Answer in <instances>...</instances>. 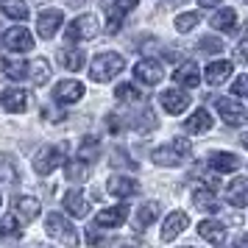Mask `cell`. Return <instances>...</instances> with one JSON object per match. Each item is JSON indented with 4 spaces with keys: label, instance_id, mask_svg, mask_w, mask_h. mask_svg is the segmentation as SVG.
<instances>
[{
    "label": "cell",
    "instance_id": "2",
    "mask_svg": "<svg viewBox=\"0 0 248 248\" xmlns=\"http://www.w3.org/2000/svg\"><path fill=\"white\" fill-rule=\"evenodd\" d=\"M187 154H190V142H187L184 137H176L170 145H162V148L154 151V162L162 165V168H176V165L184 162Z\"/></svg>",
    "mask_w": 248,
    "mask_h": 248
},
{
    "label": "cell",
    "instance_id": "40",
    "mask_svg": "<svg viewBox=\"0 0 248 248\" xmlns=\"http://www.w3.org/2000/svg\"><path fill=\"white\" fill-rule=\"evenodd\" d=\"M234 62H240V64H246V62H248V39H243V42L237 45V50H234Z\"/></svg>",
    "mask_w": 248,
    "mask_h": 248
},
{
    "label": "cell",
    "instance_id": "44",
    "mask_svg": "<svg viewBox=\"0 0 248 248\" xmlns=\"http://www.w3.org/2000/svg\"><path fill=\"white\" fill-rule=\"evenodd\" d=\"M246 3H248V0H246Z\"/></svg>",
    "mask_w": 248,
    "mask_h": 248
},
{
    "label": "cell",
    "instance_id": "6",
    "mask_svg": "<svg viewBox=\"0 0 248 248\" xmlns=\"http://www.w3.org/2000/svg\"><path fill=\"white\" fill-rule=\"evenodd\" d=\"M3 45L9 47V50H14V53H28V50L34 47V36H31L28 28L14 25V28H9V31L3 34Z\"/></svg>",
    "mask_w": 248,
    "mask_h": 248
},
{
    "label": "cell",
    "instance_id": "20",
    "mask_svg": "<svg viewBox=\"0 0 248 248\" xmlns=\"http://www.w3.org/2000/svg\"><path fill=\"white\" fill-rule=\"evenodd\" d=\"M62 203H64V209H67L73 217H87V212H90V201H87L84 192H78V190H70Z\"/></svg>",
    "mask_w": 248,
    "mask_h": 248
},
{
    "label": "cell",
    "instance_id": "31",
    "mask_svg": "<svg viewBox=\"0 0 248 248\" xmlns=\"http://www.w3.org/2000/svg\"><path fill=\"white\" fill-rule=\"evenodd\" d=\"M192 201H195V206H198V209H203V212H215V209H217L215 195H212L209 190H203V187L192 190Z\"/></svg>",
    "mask_w": 248,
    "mask_h": 248
},
{
    "label": "cell",
    "instance_id": "11",
    "mask_svg": "<svg viewBox=\"0 0 248 248\" xmlns=\"http://www.w3.org/2000/svg\"><path fill=\"white\" fill-rule=\"evenodd\" d=\"M187 223H190L187 212H170L168 217H165V223H162V240H165V243L176 240V237L187 229Z\"/></svg>",
    "mask_w": 248,
    "mask_h": 248
},
{
    "label": "cell",
    "instance_id": "17",
    "mask_svg": "<svg viewBox=\"0 0 248 248\" xmlns=\"http://www.w3.org/2000/svg\"><path fill=\"white\" fill-rule=\"evenodd\" d=\"M173 81H176V84H181V87H187V90L198 87V84H201L198 64H195V62H184V64H181V67L173 73Z\"/></svg>",
    "mask_w": 248,
    "mask_h": 248
},
{
    "label": "cell",
    "instance_id": "13",
    "mask_svg": "<svg viewBox=\"0 0 248 248\" xmlns=\"http://www.w3.org/2000/svg\"><path fill=\"white\" fill-rule=\"evenodd\" d=\"M159 101H162V106H165V112L181 114L187 106H190V95H187V92H181V90H165Z\"/></svg>",
    "mask_w": 248,
    "mask_h": 248
},
{
    "label": "cell",
    "instance_id": "8",
    "mask_svg": "<svg viewBox=\"0 0 248 248\" xmlns=\"http://www.w3.org/2000/svg\"><path fill=\"white\" fill-rule=\"evenodd\" d=\"M215 106H217V112L223 117V123H229V125H243L248 120V112L237 101H232V98H217Z\"/></svg>",
    "mask_w": 248,
    "mask_h": 248
},
{
    "label": "cell",
    "instance_id": "24",
    "mask_svg": "<svg viewBox=\"0 0 248 248\" xmlns=\"http://www.w3.org/2000/svg\"><path fill=\"white\" fill-rule=\"evenodd\" d=\"M229 76H232V62H209L206 64V84L220 87Z\"/></svg>",
    "mask_w": 248,
    "mask_h": 248
},
{
    "label": "cell",
    "instance_id": "9",
    "mask_svg": "<svg viewBox=\"0 0 248 248\" xmlns=\"http://www.w3.org/2000/svg\"><path fill=\"white\" fill-rule=\"evenodd\" d=\"M64 23V14L59 12V9H47V12L39 14V20H36V31L42 39H50V36H56V31L62 28Z\"/></svg>",
    "mask_w": 248,
    "mask_h": 248
},
{
    "label": "cell",
    "instance_id": "19",
    "mask_svg": "<svg viewBox=\"0 0 248 248\" xmlns=\"http://www.w3.org/2000/svg\"><path fill=\"white\" fill-rule=\"evenodd\" d=\"M226 195H229V203H234V206H248V179L246 176L232 179V184L226 187Z\"/></svg>",
    "mask_w": 248,
    "mask_h": 248
},
{
    "label": "cell",
    "instance_id": "15",
    "mask_svg": "<svg viewBox=\"0 0 248 248\" xmlns=\"http://www.w3.org/2000/svg\"><path fill=\"white\" fill-rule=\"evenodd\" d=\"M39 201L36 198H31V195H20L17 201H14V217L17 220H23V223H31L36 215H39Z\"/></svg>",
    "mask_w": 248,
    "mask_h": 248
},
{
    "label": "cell",
    "instance_id": "3",
    "mask_svg": "<svg viewBox=\"0 0 248 248\" xmlns=\"http://www.w3.org/2000/svg\"><path fill=\"white\" fill-rule=\"evenodd\" d=\"M45 232H47L50 237L62 240L67 248H76V246H78V234H76L73 223H67V217H62L59 212H50V215L45 217Z\"/></svg>",
    "mask_w": 248,
    "mask_h": 248
},
{
    "label": "cell",
    "instance_id": "45",
    "mask_svg": "<svg viewBox=\"0 0 248 248\" xmlns=\"http://www.w3.org/2000/svg\"><path fill=\"white\" fill-rule=\"evenodd\" d=\"M187 248H190V246H187Z\"/></svg>",
    "mask_w": 248,
    "mask_h": 248
},
{
    "label": "cell",
    "instance_id": "22",
    "mask_svg": "<svg viewBox=\"0 0 248 248\" xmlns=\"http://www.w3.org/2000/svg\"><path fill=\"white\" fill-rule=\"evenodd\" d=\"M212 128V114L206 112V109H198V112H192L187 117V123H184V131L187 134H203V131H209Z\"/></svg>",
    "mask_w": 248,
    "mask_h": 248
},
{
    "label": "cell",
    "instance_id": "43",
    "mask_svg": "<svg viewBox=\"0 0 248 248\" xmlns=\"http://www.w3.org/2000/svg\"><path fill=\"white\" fill-rule=\"evenodd\" d=\"M0 201H3V198H0Z\"/></svg>",
    "mask_w": 248,
    "mask_h": 248
},
{
    "label": "cell",
    "instance_id": "1",
    "mask_svg": "<svg viewBox=\"0 0 248 248\" xmlns=\"http://www.w3.org/2000/svg\"><path fill=\"white\" fill-rule=\"evenodd\" d=\"M123 67H125V62H123V56H120V53H101V56L92 59L90 78L98 81V84H103V81H112Z\"/></svg>",
    "mask_w": 248,
    "mask_h": 248
},
{
    "label": "cell",
    "instance_id": "4",
    "mask_svg": "<svg viewBox=\"0 0 248 248\" xmlns=\"http://www.w3.org/2000/svg\"><path fill=\"white\" fill-rule=\"evenodd\" d=\"M98 31H101L98 17H95V14H81V17H76V20L67 25L64 39H67V42H81V39H92Z\"/></svg>",
    "mask_w": 248,
    "mask_h": 248
},
{
    "label": "cell",
    "instance_id": "42",
    "mask_svg": "<svg viewBox=\"0 0 248 248\" xmlns=\"http://www.w3.org/2000/svg\"><path fill=\"white\" fill-rule=\"evenodd\" d=\"M243 145H246V148H248V134H243Z\"/></svg>",
    "mask_w": 248,
    "mask_h": 248
},
{
    "label": "cell",
    "instance_id": "41",
    "mask_svg": "<svg viewBox=\"0 0 248 248\" xmlns=\"http://www.w3.org/2000/svg\"><path fill=\"white\" fill-rule=\"evenodd\" d=\"M223 0H198V6H203V9H212V6H220Z\"/></svg>",
    "mask_w": 248,
    "mask_h": 248
},
{
    "label": "cell",
    "instance_id": "35",
    "mask_svg": "<svg viewBox=\"0 0 248 248\" xmlns=\"http://www.w3.org/2000/svg\"><path fill=\"white\" fill-rule=\"evenodd\" d=\"M64 170H67V179H70V181H84L87 176H90V168H87L81 159H76V162H67V168H64Z\"/></svg>",
    "mask_w": 248,
    "mask_h": 248
},
{
    "label": "cell",
    "instance_id": "23",
    "mask_svg": "<svg viewBox=\"0 0 248 248\" xmlns=\"http://www.w3.org/2000/svg\"><path fill=\"white\" fill-rule=\"evenodd\" d=\"M209 168L217 173H232L240 168V159L234 154H226V151H215V154H209Z\"/></svg>",
    "mask_w": 248,
    "mask_h": 248
},
{
    "label": "cell",
    "instance_id": "33",
    "mask_svg": "<svg viewBox=\"0 0 248 248\" xmlns=\"http://www.w3.org/2000/svg\"><path fill=\"white\" fill-rule=\"evenodd\" d=\"M198 23H201V14H198V12H184V14L176 17V31L187 34V31H192Z\"/></svg>",
    "mask_w": 248,
    "mask_h": 248
},
{
    "label": "cell",
    "instance_id": "36",
    "mask_svg": "<svg viewBox=\"0 0 248 248\" xmlns=\"http://www.w3.org/2000/svg\"><path fill=\"white\" fill-rule=\"evenodd\" d=\"M114 95H117V101H125V103H134L142 98V92L137 90L134 84H120L117 90H114Z\"/></svg>",
    "mask_w": 248,
    "mask_h": 248
},
{
    "label": "cell",
    "instance_id": "27",
    "mask_svg": "<svg viewBox=\"0 0 248 248\" xmlns=\"http://www.w3.org/2000/svg\"><path fill=\"white\" fill-rule=\"evenodd\" d=\"M28 73H31V64H28V62H20V59H6V62H3V76H6V78L23 81Z\"/></svg>",
    "mask_w": 248,
    "mask_h": 248
},
{
    "label": "cell",
    "instance_id": "25",
    "mask_svg": "<svg viewBox=\"0 0 248 248\" xmlns=\"http://www.w3.org/2000/svg\"><path fill=\"white\" fill-rule=\"evenodd\" d=\"M59 62H62V67H64V70H70V73H78V70L84 67V62H87V56H84V50L64 47V50H59Z\"/></svg>",
    "mask_w": 248,
    "mask_h": 248
},
{
    "label": "cell",
    "instance_id": "30",
    "mask_svg": "<svg viewBox=\"0 0 248 248\" xmlns=\"http://www.w3.org/2000/svg\"><path fill=\"white\" fill-rule=\"evenodd\" d=\"M0 9H3L6 17H12V20H25V17H28V6H25V0H3Z\"/></svg>",
    "mask_w": 248,
    "mask_h": 248
},
{
    "label": "cell",
    "instance_id": "14",
    "mask_svg": "<svg viewBox=\"0 0 248 248\" xmlns=\"http://www.w3.org/2000/svg\"><path fill=\"white\" fill-rule=\"evenodd\" d=\"M53 98L59 103H76L84 98V84L81 81H62L56 84V90H53Z\"/></svg>",
    "mask_w": 248,
    "mask_h": 248
},
{
    "label": "cell",
    "instance_id": "16",
    "mask_svg": "<svg viewBox=\"0 0 248 248\" xmlns=\"http://www.w3.org/2000/svg\"><path fill=\"white\" fill-rule=\"evenodd\" d=\"M137 3H140V0H114L112 9H109V25H106V31H109V34H114V31L120 28L123 17L131 12V9H137Z\"/></svg>",
    "mask_w": 248,
    "mask_h": 248
},
{
    "label": "cell",
    "instance_id": "39",
    "mask_svg": "<svg viewBox=\"0 0 248 248\" xmlns=\"http://www.w3.org/2000/svg\"><path fill=\"white\" fill-rule=\"evenodd\" d=\"M232 92H234V95H240V98H246V95H248V76H240V78H234V84H232Z\"/></svg>",
    "mask_w": 248,
    "mask_h": 248
},
{
    "label": "cell",
    "instance_id": "29",
    "mask_svg": "<svg viewBox=\"0 0 248 248\" xmlns=\"http://www.w3.org/2000/svg\"><path fill=\"white\" fill-rule=\"evenodd\" d=\"M98 154H101V142H98V137H84L81 145H78V159L84 162V165H90V162L98 159Z\"/></svg>",
    "mask_w": 248,
    "mask_h": 248
},
{
    "label": "cell",
    "instance_id": "10",
    "mask_svg": "<svg viewBox=\"0 0 248 248\" xmlns=\"http://www.w3.org/2000/svg\"><path fill=\"white\" fill-rule=\"evenodd\" d=\"M125 217H128V206L125 203H117V206H109V209L98 212L95 226H101V229H117L120 223H125Z\"/></svg>",
    "mask_w": 248,
    "mask_h": 248
},
{
    "label": "cell",
    "instance_id": "7",
    "mask_svg": "<svg viewBox=\"0 0 248 248\" xmlns=\"http://www.w3.org/2000/svg\"><path fill=\"white\" fill-rule=\"evenodd\" d=\"M162 76H165V70H162V64H159L156 59H142V62H137L134 78L140 81V84L154 87V84H159V81H162Z\"/></svg>",
    "mask_w": 248,
    "mask_h": 248
},
{
    "label": "cell",
    "instance_id": "26",
    "mask_svg": "<svg viewBox=\"0 0 248 248\" xmlns=\"http://www.w3.org/2000/svg\"><path fill=\"white\" fill-rule=\"evenodd\" d=\"M209 25L217 28V31H234L237 28V12L234 9H220L209 17Z\"/></svg>",
    "mask_w": 248,
    "mask_h": 248
},
{
    "label": "cell",
    "instance_id": "34",
    "mask_svg": "<svg viewBox=\"0 0 248 248\" xmlns=\"http://www.w3.org/2000/svg\"><path fill=\"white\" fill-rule=\"evenodd\" d=\"M0 179L3 181H17V165H14V159L9 154H0Z\"/></svg>",
    "mask_w": 248,
    "mask_h": 248
},
{
    "label": "cell",
    "instance_id": "38",
    "mask_svg": "<svg viewBox=\"0 0 248 248\" xmlns=\"http://www.w3.org/2000/svg\"><path fill=\"white\" fill-rule=\"evenodd\" d=\"M198 50H203V53H220L223 50V42L215 39V36H203L201 42H198Z\"/></svg>",
    "mask_w": 248,
    "mask_h": 248
},
{
    "label": "cell",
    "instance_id": "32",
    "mask_svg": "<svg viewBox=\"0 0 248 248\" xmlns=\"http://www.w3.org/2000/svg\"><path fill=\"white\" fill-rule=\"evenodd\" d=\"M23 234V223L14 215H3L0 217V237H20Z\"/></svg>",
    "mask_w": 248,
    "mask_h": 248
},
{
    "label": "cell",
    "instance_id": "12",
    "mask_svg": "<svg viewBox=\"0 0 248 248\" xmlns=\"http://www.w3.org/2000/svg\"><path fill=\"white\" fill-rule=\"evenodd\" d=\"M106 190L112 192L114 198H131V195L140 192V184L134 179H128V176H112L106 181Z\"/></svg>",
    "mask_w": 248,
    "mask_h": 248
},
{
    "label": "cell",
    "instance_id": "18",
    "mask_svg": "<svg viewBox=\"0 0 248 248\" xmlns=\"http://www.w3.org/2000/svg\"><path fill=\"white\" fill-rule=\"evenodd\" d=\"M198 234H201L203 240H209L212 246H223L226 226L220 223V220H201V223H198Z\"/></svg>",
    "mask_w": 248,
    "mask_h": 248
},
{
    "label": "cell",
    "instance_id": "21",
    "mask_svg": "<svg viewBox=\"0 0 248 248\" xmlns=\"http://www.w3.org/2000/svg\"><path fill=\"white\" fill-rule=\"evenodd\" d=\"M0 106H3L6 112H25L28 95H25L23 90H6V92H0Z\"/></svg>",
    "mask_w": 248,
    "mask_h": 248
},
{
    "label": "cell",
    "instance_id": "37",
    "mask_svg": "<svg viewBox=\"0 0 248 248\" xmlns=\"http://www.w3.org/2000/svg\"><path fill=\"white\" fill-rule=\"evenodd\" d=\"M28 76L34 78L36 87H42V84H45V81L50 78V67H47L45 59H36V62H34V73H28Z\"/></svg>",
    "mask_w": 248,
    "mask_h": 248
},
{
    "label": "cell",
    "instance_id": "5",
    "mask_svg": "<svg viewBox=\"0 0 248 248\" xmlns=\"http://www.w3.org/2000/svg\"><path fill=\"white\" fill-rule=\"evenodd\" d=\"M59 165H64V145H47L34 156V170L39 176H50Z\"/></svg>",
    "mask_w": 248,
    "mask_h": 248
},
{
    "label": "cell",
    "instance_id": "28",
    "mask_svg": "<svg viewBox=\"0 0 248 248\" xmlns=\"http://www.w3.org/2000/svg\"><path fill=\"white\" fill-rule=\"evenodd\" d=\"M159 217V203L156 201H145L137 209V229H148L151 223H156Z\"/></svg>",
    "mask_w": 248,
    "mask_h": 248
}]
</instances>
